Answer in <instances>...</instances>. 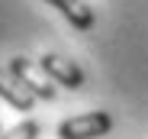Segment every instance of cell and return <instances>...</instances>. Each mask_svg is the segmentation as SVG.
Here are the masks:
<instances>
[{"label":"cell","mask_w":148,"mask_h":139,"mask_svg":"<svg viewBox=\"0 0 148 139\" xmlns=\"http://www.w3.org/2000/svg\"><path fill=\"white\" fill-rule=\"evenodd\" d=\"M113 129V117L106 110H90L81 117H68L58 123V139H100Z\"/></svg>","instance_id":"cell-2"},{"label":"cell","mask_w":148,"mask_h":139,"mask_svg":"<svg viewBox=\"0 0 148 139\" xmlns=\"http://www.w3.org/2000/svg\"><path fill=\"white\" fill-rule=\"evenodd\" d=\"M7 68H10V75L26 87L36 100H55V81L39 68V62H32L26 55H16V58H10Z\"/></svg>","instance_id":"cell-1"},{"label":"cell","mask_w":148,"mask_h":139,"mask_svg":"<svg viewBox=\"0 0 148 139\" xmlns=\"http://www.w3.org/2000/svg\"><path fill=\"white\" fill-rule=\"evenodd\" d=\"M0 97H3L13 110H23V113H29L36 107V97L10 75V68H0Z\"/></svg>","instance_id":"cell-4"},{"label":"cell","mask_w":148,"mask_h":139,"mask_svg":"<svg viewBox=\"0 0 148 139\" xmlns=\"http://www.w3.org/2000/svg\"><path fill=\"white\" fill-rule=\"evenodd\" d=\"M0 136H3V129H0Z\"/></svg>","instance_id":"cell-7"},{"label":"cell","mask_w":148,"mask_h":139,"mask_svg":"<svg viewBox=\"0 0 148 139\" xmlns=\"http://www.w3.org/2000/svg\"><path fill=\"white\" fill-rule=\"evenodd\" d=\"M48 3L58 13H64L74 29H81V33L93 29V7H87V0H48Z\"/></svg>","instance_id":"cell-5"},{"label":"cell","mask_w":148,"mask_h":139,"mask_svg":"<svg viewBox=\"0 0 148 139\" xmlns=\"http://www.w3.org/2000/svg\"><path fill=\"white\" fill-rule=\"evenodd\" d=\"M39 133H42V123L39 120H23L19 126L7 129L0 139H39Z\"/></svg>","instance_id":"cell-6"},{"label":"cell","mask_w":148,"mask_h":139,"mask_svg":"<svg viewBox=\"0 0 148 139\" xmlns=\"http://www.w3.org/2000/svg\"><path fill=\"white\" fill-rule=\"evenodd\" d=\"M39 68H42V71L52 78L55 84H64L68 91L84 87V71H81L71 58H61V55H42V58H39Z\"/></svg>","instance_id":"cell-3"}]
</instances>
